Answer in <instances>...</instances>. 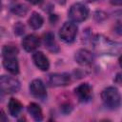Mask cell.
Returning <instances> with one entry per match:
<instances>
[{"mask_svg": "<svg viewBox=\"0 0 122 122\" xmlns=\"http://www.w3.org/2000/svg\"><path fill=\"white\" fill-rule=\"evenodd\" d=\"M92 45L95 51L101 54H117L122 51V42L109 39L102 34H96L92 39Z\"/></svg>", "mask_w": 122, "mask_h": 122, "instance_id": "cell-1", "label": "cell"}, {"mask_svg": "<svg viewBox=\"0 0 122 122\" xmlns=\"http://www.w3.org/2000/svg\"><path fill=\"white\" fill-rule=\"evenodd\" d=\"M103 104L110 110H116L121 104V95L114 87H108L101 93Z\"/></svg>", "mask_w": 122, "mask_h": 122, "instance_id": "cell-2", "label": "cell"}, {"mask_svg": "<svg viewBox=\"0 0 122 122\" xmlns=\"http://www.w3.org/2000/svg\"><path fill=\"white\" fill-rule=\"evenodd\" d=\"M89 15L88 8L81 3L73 4L69 10V17L73 22H82L87 19Z\"/></svg>", "mask_w": 122, "mask_h": 122, "instance_id": "cell-3", "label": "cell"}, {"mask_svg": "<svg viewBox=\"0 0 122 122\" xmlns=\"http://www.w3.org/2000/svg\"><path fill=\"white\" fill-rule=\"evenodd\" d=\"M0 88L3 93H13L18 92L20 83L14 77L2 75L0 77Z\"/></svg>", "mask_w": 122, "mask_h": 122, "instance_id": "cell-4", "label": "cell"}, {"mask_svg": "<svg viewBox=\"0 0 122 122\" xmlns=\"http://www.w3.org/2000/svg\"><path fill=\"white\" fill-rule=\"evenodd\" d=\"M76 34H77V27L72 22L64 23V25L61 27V29L59 30L60 38L67 43L73 42L76 37Z\"/></svg>", "mask_w": 122, "mask_h": 122, "instance_id": "cell-5", "label": "cell"}, {"mask_svg": "<svg viewBox=\"0 0 122 122\" xmlns=\"http://www.w3.org/2000/svg\"><path fill=\"white\" fill-rule=\"evenodd\" d=\"M71 76L68 73H51L49 75L48 83L51 87H61L66 86L70 83Z\"/></svg>", "mask_w": 122, "mask_h": 122, "instance_id": "cell-6", "label": "cell"}, {"mask_svg": "<svg viewBox=\"0 0 122 122\" xmlns=\"http://www.w3.org/2000/svg\"><path fill=\"white\" fill-rule=\"evenodd\" d=\"M74 59L79 65L88 66V65H91L93 62L94 55L92 51H90L88 50H85V49H81V50H78L75 52Z\"/></svg>", "mask_w": 122, "mask_h": 122, "instance_id": "cell-7", "label": "cell"}, {"mask_svg": "<svg viewBox=\"0 0 122 122\" xmlns=\"http://www.w3.org/2000/svg\"><path fill=\"white\" fill-rule=\"evenodd\" d=\"M30 92L36 98H45L47 95V92H46V88L44 83L40 80V79H34L30 82Z\"/></svg>", "mask_w": 122, "mask_h": 122, "instance_id": "cell-8", "label": "cell"}, {"mask_svg": "<svg viewBox=\"0 0 122 122\" xmlns=\"http://www.w3.org/2000/svg\"><path fill=\"white\" fill-rule=\"evenodd\" d=\"M74 93L80 102H87L92 97V87L88 83L80 84L74 89Z\"/></svg>", "mask_w": 122, "mask_h": 122, "instance_id": "cell-9", "label": "cell"}, {"mask_svg": "<svg viewBox=\"0 0 122 122\" xmlns=\"http://www.w3.org/2000/svg\"><path fill=\"white\" fill-rule=\"evenodd\" d=\"M39 45H40V40L34 34H29V35L25 36L22 40V46H23L24 50L29 52L36 50L39 47Z\"/></svg>", "mask_w": 122, "mask_h": 122, "instance_id": "cell-10", "label": "cell"}, {"mask_svg": "<svg viewBox=\"0 0 122 122\" xmlns=\"http://www.w3.org/2000/svg\"><path fill=\"white\" fill-rule=\"evenodd\" d=\"M32 60L35 64V66L40 69L41 71H48L50 68V62L47 58V56L41 52V51H36L32 55Z\"/></svg>", "mask_w": 122, "mask_h": 122, "instance_id": "cell-11", "label": "cell"}, {"mask_svg": "<svg viewBox=\"0 0 122 122\" xmlns=\"http://www.w3.org/2000/svg\"><path fill=\"white\" fill-rule=\"evenodd\" d=\"M3 66L9 72H10L13 75H16L19 72V65L16 56L3 57Z\"/></svg>", "mask_w": 122, "mask_h": 122, "instance_id": "cell-12", "label": "cell"}, {"mask_svg": "<svg viewBox=\"0 0 122 122\" xmlns=\"http://www.w3.org/2000/svg\"><path fill=\"white\" fill-rule=\"evenodd\" d=\"M43 42L47 50L51 52H57L59 51V47L54 39V35L51 32H47L43 35Z\"/></svg>", "mask_w": 122, "mask_h": 122, "instance_id": "cell-13", "label": "cell"}, {"mask_svg": "<svg viewBox=\"0 0 122 122\" xmlns=\"http://www.w3.org/2000/svg\"><path fill=\"white\" fill-rule=\"evenodd\" d=\"M28 112L35 121H41L43 119V113L40 106L36 103H30L28 106Z\"/></svg>", "mask_w": 122, "mask_h": 122, "instance_id": "cell-14", "label": "cell"}, {"mask_svg": "<svg viewBox=\"0 0 122 122\" xmlns=\"http://www.w3.org/2000/svg\"><path fill=\"white\" fill-rule=\"evenodd\" d=\"M9 112L12 116H17L22 110V104L16 98H11L9 101Z\"/></svg>", "mask_w": 122, "mask_h": 122, "instance_id": "cell-15", "label": "cell"}, {"mask_svg": "<svg viewBox=\"0 0 122 122\" xmlns=\"http://www.w3.org/2000/svg\"><path fill=\"white\" fill-rule=\"evenodd\" d=\"M43 22H44L43 17L37 12H33L29 18V25L33 30H37L41 28V26L43 25Z\"/></svg>", "mask_w": 122, "mask_h": 122, "instance_id": "cell-16", "label": "cell"}, {"mask_svg": "<svg viewBox=\"0 0 122 122\" xmlns=\"http://www.w3.org/2000/svg\"><path fill=\"white\" fill-rule=\"evenodd\" d=\"M18 53V49L13 45H6L2 49V55L3 57H10V56H16Z\"/></svg>", "mask_w": 122, "mask_h": 122, "instance_id": "cell-17", "label": "cell"}, {"mask_svg": "<svg viewBox=\"0 0 122 122\" xmlns=\"http://www.w3.org/2000/svg\"><path fill=\"white\" fill-rule=\"evenodd\" d=\"M11 12L17 16H24L28 12V7L24 4H17L11 8Z\"/></svg>", "mask_w": 122, "mask_h": 122, "instance_id": "cell-18", "label": "cell"}, {"mask_svg": "<svg viewBox=\"0 0 122 122\" xmlns=\"http://www.w3.org/2000/svg\"><path fill=\"white\" fill-rule=\"evenodd\" d=\"M25 31V27L21 22H17L14 25V33H16L17 35H21L23 34Z\"/></svg>", "mask_w": 122, "mask_h": 122, "instance_id": "cell-19", "label": "cell"}, {"mask_svg": "<svg viewBox=\"0 0 122 122\" xmlns=\"http://www.w3.org/2000/svg\"><path fill=\"white\" fill-rule=\"evenodd\" d=\"M114 31L117 33V34H119V35H122V23L121 22H117L116 24H115V26H114Z\"/></svg>", "mask_w": 122, "mask_h": 122, "instance_id": "cell-20", "label": "cell"}, {"mask_svg": "<svg viewBox=\"0 0 122 122\" xmlns=\"http://www.w3.org/2000/svg\"><path fill=\"white\" fill-rule=\"evenodd\" d=\"M114 82L120 86H122V72H119L116 74L115 78H114Z\"/></svg>", "mask_w": 122, "mask_h": 122, "instance_id": "cell-21", "label": "cell"}, {"mask_svg": "<svg viewBox=\"0 0 122 122\" xmlns=\"http://www.w3.org/2000/svg\"><path fill=\"white\" fill-rule=\"evenodd\" d=\"M28 2H30V3H31V4H34V5H36V4H39V3H41L42 2V0H27Z\"/></svg>", "mask_w": 122, "mask_h": 122, "instance_id": "cell-22", "label": "cell"}, {"mask_svg": "<svg viewBox=\"0 0 122 122\" xmlns=\"http://www.w3.org/2000/svg\"><path fill=\"white\" fill-rule=\"evenodd\" d=\"M112 4H114V5H122V0H112Z\"/></svg>", "mask_w": 122, "mask_h": 122, "instance_id": "cell-23", "label": "cell"}, {"mask_svg": "<svg viewBox=\"0 0 122 122\" xmlns=\"http://www.w3.org/2000/svg\"><path fill=\"white\" fill-rule=\"evenodd\" d=\"M54 1H55L57 4H59V5H64L67 0H54Z\"/></svg>", "mask_w": 122, "mask_h": 122, "instance_id": "cell-24", "label": "cell"}, {"mask_svg": "<svg viewBox=\"0 0 122 122\" xmlns=\"http://www.w3.org/2000/svg\"><path fill=\"white\" fill-rule=\"evenodd\" d=\"M118 61H119V65H120V67L122 68V55L119 57V60H118Z\"/></svg>", "mask_w": 122, "mask_h": 122, "instance_id": "cell-25", "label": "cell"}, {"mask_svg": "<svg viewBox=\"0 0 122 122\" xmlns=\"http://www.w3.org/2000/svg\"><path fill=\"white\" fill-rule=\"evenodd\" d=\"M90 2H95V1H98V0H89Z\"/></svg>", "mask_w": 122, "mask_h": 122, "instance_id": "cell-26", "label": "cell"}]
</instances>
